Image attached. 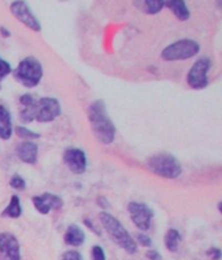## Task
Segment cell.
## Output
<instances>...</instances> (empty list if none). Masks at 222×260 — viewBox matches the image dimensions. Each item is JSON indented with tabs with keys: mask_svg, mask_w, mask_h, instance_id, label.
Masks as SVG:
<instances>
[{
	"mask_svg": "<svg viewBox=\"0 0 222 260\" xmlns=\"http://www.w3.org/2000/svg\"><path fill=\"white\" fill-rule=\"evenodd\" d=\"M94 136L102 144H110L116 136V126L110 120L106 103L102 99L92 102L87 110Z\"/></svg>",
	"mask_w": 222,
	"mask_h": 260,
	"instance_id": "1",
	"label": "cell"
},
{
	"mask_svg": "<svg viewBox=\"0 0 222 260\" xmlns=\"http://www.w3.org/2000/svg\"><path fill=\"white\" fill-rule=\"evenodd\" d=\"M100 224L103 225V228L106 230L108 236L114 244H118L121 248L129 254H134L136 251V242L132 240V237L129 234V232L126 230L118 220H117L113 214H108V212H100L99 214Z\"/></svg>",
	"mask_w": 222,
	"mask_h": 260,
	"instance_id": "2",
	"label": "cell"
},
{
	"mask_svg": "<svg viewBox=\"0 0 222 260\" xmlns=\"http://www.w3.org/2000/svg\"><path fill=\"white\" fill-rule=\"evenodd\" d=\"M147 168L162 178L176 180L182 173V166L176 156L166 152H158L147 159Z\"/></svg>",
	"mask_w": 222,
	"mask_h": 260,
	"instance_id": "3",
	"label": "cell"
},
{
	"mask_svg": "<svg viewBox=\"0 0 222 260\" xmlns=\"http://www.w3.org/2000/svg\"><path fill=\"white\" fill-rule=\"evenodd\" d=\"M13 77L25 88H36L43 77L42 64L38 58H32V56L25 58L13 70Z\"/></svg>",
	"mask_w": 222,
	"mask_h": 260,
	"instance_id": "4",
	"label": "cell"
},
{
	"mask_svg": "<svg viewBox=\"0 0 222 260\" xmlns=\"http://www.w3.org/2000/svg\"><path fill=\"white\" fill-rule=\"evenodd\" d=\"M200 44L192 39H180L177 42L166 46L161 52V58L165 62H178L187 60L199 54Z\"/></svg>",
	"mask_w": 222,
	"mask_h": 260,
	"instance_id": "5",
	"label": "cell"
},
{
	"mask_svg": "<svg viewBox=\"0 0 222 260\" xmlns=\"http://www.w3.org/2000/svg\"><path fill=\"white\" fill-rule=\"evenodd\" d=\"M212 66V62L210 58H200L199 60L195 62V64L191 66L187 74V84L194 90H203L208 86V70Z\"/></svg>",
	"mask_w": 222,
	"mask_h": 260,
	"instance_id": "6",
	"label": "cell"
},
{
	"mask_svg": "<svg viewBox=\"0 0 222 260\" xmlns=\"http://www.w3.org/2000/svg\"><path fill=\"white\" fill-rule=\"evenodd\" d=\"M128 211L130 214L132 224L136 225L139 230L146 232L151 228L152 218H154V211L151 207L139 202H130L128 204Z\"/></svg>",
	"mask_w": 222,
	"mask_h": 260,
	"instance_id": "7",
	"label": "cell"
},
{
	"mask_svg": "<svg viewBox=\"0 0 222 260\" xmlns=\"http://www.w3.org/2000/svg\"><path fill=\"white\" fill-rule=\"evenodd\" d=\"M62 114L60 102L55 98H40L36 100V120L38 122H51Z\"/></svg>",
	"mask_w": 222,
	"mask_h": 260,
	"instance_id": "8",
	"label": "cell"
},
{
	"mask_svg": "<svg viewBox=\"0 0 222 260\" xmlns=\"http://www.w3.org/2000/svg\"><path fill=\"white\" fill-rule=\"evenodd\" d=\"M10 12H12L13 16L18 20L20 22L28 26L32 32H39L42 30V26H40L39 20L36 18V14L32 12L30 6H28L25 2H21V0L13 2V3L10 4Z\"/></svg>",
	"mask_w": 222,
	"mask_h": 260,
	"instance_id": "9",
	"label": "cell"
},
{
	"mask_svg": "<svg viewBox=\"0 0 222 260\" xmlns=\"http://www.w3.org/2000/svg\"><path fill=\"white\" fill-rule=\"evenodd\" d=\"M0 260H21L20 244L10 233H0Z\"/></svg>",
	"mask_w": 222,
	"mask_h": 260,
	"instance_id": "10",
	"label": "cell"
},
{
	"mask_svg": "<svg viewBox=\"0 0 222 260\" xmlns=\"http://www.w3.org/2000/svg\"><path fill=\"white\" fill-rule=\"evenodd\" d=\"M64 162L66 164L70 172L76 173V174H82L86 170L87 166V158L86 154L80 148H66L64 151Z\"/></svg>",
	"mask_w": 222,
	"mask_h": 260,
	"instance_id": "11",
	"label": "cell"
},
{
	"mask_svg": "<svg viewBox=\"0 0 222 260\" xmlns=\"http://www.w3.org/2000/svg\"><path fill=\"white\" fill-rule=\"evenodd\" d=\"M32 200L36 211L42 214H50L51 210H56V211L62 210V206H64L62 199L58 195L51 194V192H44L39 196H32Z\"/></svg>",
	"mask_w": 222,
	"mask_h": 260,
	"instance_id": "12",
	"label": "cell"
},
{
	"mask_svg": "<svg viewBox=\"0 0 222 260\" xmlns=\"http://www.w3.org/2000/svg\"><path fill=\"white\" fill-rule=\"evenodd\" d=\"M36 100L32 94H24L20 98V120L29 124L36 120Z\"/></svg>",
	"mask_w": 222,
	"mask_h": 260,
	"instance_id": "13",
	"label": "cell"
},
{
	"mask_svg": "<svg viewBox=\"0 0 222 260\" xmlns=\"http://www.w3.org/2000/svg\"><path fill=\"white\" fill-rule=\"evenodd\" d=\"M16 154L21 162L32 166V164H36V158H38V146L30 140H24L17 144Z\"/></svg>",
	"mask_w": 222,
	"mask_h": 260,
	"instance_id": "14",
	"label": "cell"
},
{
	"mask_svg": "<svg viewBox=\"0 0 222 260\" xmlns=\"http://www.w3.org/2000/svg\"><path fill=\"white\" fill-rule=\"evenodd\" d=\"M13 134L12 118H10V110L4 106H0V138L8 140Z\"/></svg>",
	"mask_w": 222,
	"mask_h": 260,
	"instance_id": "15",
	"label": "cell"
},
{
	"mask_svg": "<svg viewBox=\"0 0 222 260\" xmlns=\"http://www.w3.org/2000/svg\"><path fill=\"white\" fill-rule=\"evenodd\" d=\"M65 244H69V246L78 247L84 242V232L80 229L78 225L72 224L69 225L66 232H65L64 236Z\"/></svg>",
	"mask_w": 222,
	"mask_h": 260,
	"instance_id": "16",
	"label": "cell"
},
{
	"mask_svg": "<svg viewBox=\"0 0 222 260\" xmlns=\"http://www.w3.org/2000/svg\"><path fill=\"white\" fill-rule=\"evenodd\" d=\"M164 6H168L169 10L173 12V14L180 21H187L190 18V10L187 8L184 2H180V0H168L165 2Z\"/></svg>",
	"mask_w": 222,
	"mask_h": 260,
	"instance_id": "17",
	"label": "cell"
},
{
	"mask_svg": "<svg viewBox=\"0 0 222 260\" xmlns=\"http://www.w3.org/2000/svg\"><path fill=\"white\" fill-rule=\"evenodd\" d=\"M21 214H22V210H21V204H20V198L17 195H12L10 204L4 208V211L2 212V216L10 218H18Z\"/></svg>",
	"mask_w": 222,
	"mask_h": 260,
	"instance_id": "18",
	"label": "cell"
},
{
	"mask_svg": "<svg viewBox=\"0 0 222 260\" xmlns=\"http://www.w3.org/2000/svg\"><path fill=\"white\" fill-rule=\"evenodd\" d=\"M180 240H182V238H180V234L177 229H169L164 237L165 247H166L169 251H172V252H176V251L178 250Z\"/></svg>",
	"mask_w": 222,
	"mask_h": 260,
	"instance_id": "19",
	"label": "cell"
},
{
	"mask_svg": "<svg viewBox=\"0 0 222 260\" xmlns=\"http://www.w3.org/2000/svg\"><path fill=\"white\" fill-rule=\"evenodd\" d=\"M165 0H144L143 2V10L148 14H156L164 8Z\"/></svg>",
	"mask_w": 222,
	"mask_h": 260,
	"instance_id": "20",
	"label": "cell"
},
{
	"mask_svg": "<svg viewBox=\"0 0 222 260\" xmlns=\"http://www.w3.org/2000/svg\"><path fill=\"white\" fill-rule=\"evenodd\" d=\"M14 132H16L17 136H20L21 140H38L39 136H40L38 133L32 132V130H29L26 126H17L16 129H14Z\"/></svg>",
	"mask_w": 222,
	"mask_h": 260,
	"instance_id": "21",
	"label": "cell"
},
{
	"mask_svg": "<svg viewBox=\"0 0 222 260\" xmlns=\"http://www.w3.org/2000/svg\"><path fill=\"white\" fill-rule=\"evenodd\" d=\"M10 186L16 190H24L26 188V182L20 174H13L10 180Z\"/></svg>",
	"mask_w": 222,
	"mask_h": 260,
	"instance_id": "22",
	"label": "cell"
},
{
	"mask_svg": "<svg viewBox=\"0 0 222 260\" xmlns=\"http://www.w3.org/2000/svg\"><path fill=\"white\" fill-rule=\"evenodd\" d=\"M10 72H12V66L10 65V62L0 58V81L4 80L6 76L10 74Z\"/></svg>",
	"mask_w": 222,
	"mask_h": 260,
	"instance_id": "23",
	"label": "cell"
},
{
	"mask_svg": "<svg viewBox=\"0 0 222 260\" xmlns=\"http://www.w3.org/2000/svg\"><path fill=\"white\" fill-rule=\"evenodd\" d=\"M91 258L92 260H106V254L100 246H94L91 250Z\"/></svg>",
	"mask_w": 222,
	"mask_h": 260,
	"instance_id": "24",
	"label": "cell"
},
{
	"mask_svg": "<svg viewBox=\"0 0 222 260\" xmlns=\"http://www.w3.org/2000/svg\"><path fill=\"white\" fill-rule=\"evenodd\" d=\"M136 240L139 244H142V246H144V247H151V244H152L151 238L148 237V236H146V234H143V233L136 234Z\"/></svg>",
	"mask_w": 222,
	"mask_h": 260,
	"instance_id": "25",
	"label": "cell"
},
{
	"mask_svg": "<svg viewBox=\"0 0 222 260\" xmlns=\"http://www.w3.org/2000/svg\"><path fill=\"white\" fill-rule=\"evenodd\" d=\"M62 260H82V256H80V254L78 251H66V252L62 255Z\"/></svg>",
	"mask_w": 222,
	"mask_h": 260,
	"instance_id": "26",
	"label": "cell"
},
{
	"mask_svg": "<svg viewBox=\"0 0 222 260\" xmlns=\"http://www.w3.org/2000/svg\"><path fill=\"white\" fill-rule=\"evenodd\" d=\"M206 254L212 258V260H220L221 259V250L217 248V247H212L210 250L206 251Z\"/></svg>",
	"mask_w": 222,
	"mask_h": 260,
	"instance_id": "27",
	"label": "cell"
},
{
	"mask_svg": "<svg viewBox=\"0 0 222 260\" xmlns=\"http://www.w3.org/2000/svg\"><path fill=\"white\" fill-rule=\"evenodd\" d=\"M146 256H147L150 260H162L161 255L156 250L147 251V254H146Z\"/></svg>",
	"mask_w": 222,
	"mask_h": 260,
	"instance_id": "28",
	"label": "cell"
},
{
	"mask_svg": "<svg viewBox=\"0 0 222 260\" xmlns=\"http://www.w3.org/2000/svg\"><path fill=\"white\" fill-rule=\"evenodd\" d=\"M98 204L103 208V210H106V208L110 207V203H108V200H106V198H103V196H99V198H98Z\"/></svg>",
	"mask_w": 222,
	"mask_h": 260,
	"instance_id": "29",
	"label": "cell"
},
{
	"mask_svg": "<svg viewBox=\"0 0 222 260\" xmlns=\"http://www.w3.org/2000/svg\"><path fill=\"white\" fill-rule=\"evenodd\" d=\"M0 34H2V36H4V38H8V36H10V30L6 29V28H3V26L0 28Z\"/></svg>",
	"mask_w": 222,
	"mask_h": 260,
	"instance_id": "30",
	"label": "cell"
},
{
	"mask_svg": "<svg viewBox=\"0 0 222 260\" xmlns=\"http://www.w3.org/2000/svg\"><path fill=\"white\" fill-rule=\"evenodd\" d=\"M84 224H86V225H87V226L90 228V229H91V230H92V232H94V233H98V234H100V233H99V232H98V230H96V229H95V228H94V225H92V224H91V221H90V220H88V218H86V220H84Z\"/></svg>",
	"mask_w": 222,
	"mask_h": 260,
	"instance_id": "31",
	"label": "cell"
},
{
	"mask_svg": "<svg viewBox=\"0 0 222 260\" xmlns=\"http://www.w3.org/2000/svg\"><path fill=\"white\" fill-rule=\"evenodd\" d=\"M217 208H218V212H221V202L218 203V206H217Z\"/></svg>",
	"mask_w": 222,
	"mask_h": 260,
	"instance_id": "32",
	"label": "cell"
}]
</instances>
